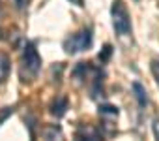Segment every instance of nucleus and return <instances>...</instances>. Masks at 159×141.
<instances>
[{"instance_id":"2","label":"nucleus","mask_w":159,"mask_h":141,"mask_svg":"<svg viewBox=\"0 0 159 141\" xmlns=\"http://www.w3.org/2000/svg\"><path fill=\"white\" fill-rule=\"evenodd\" d=\"M111 15H112V27L116 34L125 36L131 32V17H129V12H127V6L124 4V0H114V4L111 8Z\"/></svg>"},{"instance_id":"4","label":"nucleus","mask_w":159,"mask_h":141,"mask_svg":"<svg viewBox=\"0 0 159 141\" xmlns=\"http://www.w3.org/2000/svg\"><path fill=\"white\" fill-rule=\"evenodd\" d=\"M10 68H11V60L10 56L4 53V51H0V83H4L10 75Z\"/></svg>"},{"instance_id":"13","label":"nucleus","mask_w":159,"mask_h":141,"mask_svg":"<svg viewBox=\"0 0 159 141\" xmlns=\"http://www.w3.org/2000/svg\"><path fill=\"white\" fill-rule=\"evenodd\" d=\"M153 134H155V139H159V120L153 122Z\"/></svg>"},{"instance_id":"8","label":"nucleus","mask_w":159,"mask_h":141,"mask_svg":"<svg viewBox=\"0 0 159 141\" xmlns=\"http://www.w3.org/2000/svg\"><path fill=\"white\" fill-rule=\"evenodd\" d=\"M41 135H43L45 139H56V137L62 135V132H60L58 126H47V128L41 130Z\"/></svg>"},{"instance_id":"12","label":"nucleus","mask_w":159,"mask_h":141,"mask_svg":"<svg viewBox=\"0 0 159 141\" xmlns=\"http://www.w3.org/2000/svg\"><path fill=\"white\" fill-rule=\"evenodd\" d=\"M152 72H153V77H155L157 85H159V60H153L152 62Z\"/></svg>"},{"instance_id":"5","label":"nucleus","mask_w":159,"mask_h":141,"mask_svg":"<svg viewBox=\"0 0 159 141\" xmlns=\"http://www.w3.org/2000/svg\"><path fill=\"white\" fill-rule=\"evenodd\" d=\"M66 109H67V98H64V96H58V98L51 104V113H52L54 117H64Z\"/></svg>"},{"instance_id":"10","label":"nucleus","mask_w":159,"mask_h":141,"mask_svg":"<svg viewBox=\"0 0 159 141\" xmlns=\"http://www.w3.org/2000/svg\"><path fill=\"white\" fill-rule=\"evenodd\" d=\"M111 55H112V47L107 43V45L103 47V51L99 53V60H101V62H107V60L111 58Z\"/></svg>"},{"instance_id":"7","label":"nucleus","mask_w":159,"mask_h":141,"mask_svg":"<svg viewBox=\"0 0 159 141\" xmlns=\"http://www.w3.org/2000/svg\"><path fill=\"white\" fill-rule=\"evenodd\" d=\"M133 90H135V98L139 100V105H146L148 104V98H146V90L140 83H133Z\"/></svg>"},{"instance_id":"1","label":"nucleus","mask_w":159,"mask_h":141,"mask_svg":"<svg viewBox=\"0 0 159 141\" xmlns=\"http://www.w3.org/2000/svg\"><path fill=\"white\" fill-rule=\"evenodd\" d=\"M41 70V56L38 53V49L34 47V43H26L23 49V56H21V75L23 81H30L34 79Z\"/></svg>"},{"instance_id":"6","label":"nucleus","mask_w":159,"mask_h":141,"mask_svg":"<svg viewBox=\"0 0 159 141\" xmlns=\"http://www.w3.org/2000/svg\"><path fill=\"white\" fill-rule=\"evenodd\" d=\"M77 137H86V139H92V141L101 139L99 132L94 130V128H90V126H81V128H79V132H77Z\"/></svg>"},{"instance_id":"15","label":"nucleus","mask_w":159,"mask_h":141,"mask_svg":"<svg viewBox=\"0 0 159 141\" xmlns=\"http://www.w3.org/2000/svg\"><path fill=\"white\" fill-rule=\"evenodd\" d=\"M75 4H79V6H83V0H73Z\"/></svg>"},{"instance_id":"3","label":"nucleus","mask_w":159,"mask_h":141,"mask_svg":"<svg viewBox=\"0 0 159 141\" xmlns=\"http://www.w3.org/2000/svg\"><path fill=\"white\" fill-rule=\"evenodd\" d=\"M90 45H92V32H90V28H84L81 32H77V34H73L71 38H67L64 41V49L69 55L79 53V51H84Z\"/></svg>"},{"instance_id":"14","label":"nucleus","mask_w":159,"mask_h":141,"mask_svg":"<svg viewBox=\"0 0 159 141\" xmlns=\"http://www.w3.org/2000/svg\"><path fill=\"white\" fill-rule=\"evenodd\" d=\"M15 6H17L19 10H23V8L26 6V0H15Z\"/></svg>"},{"instance_id":"11","label":"nucleus","mask_w":159,"mask_h":141,"mask_svg":"<svg viewBox=\"0 0 159 141\" xmlns=\"http://www.w3.org/2000/svg\"><path fill=\"white\" fill-rule=\"evenodd\" d=\"M13 111H15V107H13V105H11V107H4V109H0V124H2V122H4L11 113H13Z\"/></svg>"},{"instance_id":"9","label":"nucleus","mask_w":159,"mask_h":141,"mask_svg":"<svg viewBox=\"0 0 159 141\" xmlns=\"http://www.w3.org/2000/svg\"><path fill=\"white\" fill-rule=\"evenodd\" d=\"M99 113L101 115H112V117H116L118 115V107H114V105H101Z\"/></svg>"}]
</instances>
